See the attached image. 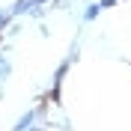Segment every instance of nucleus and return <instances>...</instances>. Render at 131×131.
I'll return each mask as SVG.
<instances>
[{
	"label": "nucleus",
	"mask_w": 131,
	"mask_h": 131,
	"mask_svg": "<svg viewBox=\"0 0 131 131\" xmlns=\"http://www.w3.org/2000/svg\"><path fill=\"white\" fill-rule=\"evenodd\" d=\"M69 69H72V60H69V57H66V60H60L57 72H54L51 92H48V101H57V98H60V90H63V81H66V74H69Z\"/></svg>",
	"instance_id": "1"
},
{
	"label": "nucleus",
	"mask_w": 131,
	"mask_h": 131,
	"mask_svg": "<svg viewBox=\"0 0 131 131\" xmlns=\"http://www.w3.org/2000/svg\"><path fill=\"white\" fill-rule=\"evenodd\" d=\"M45 3H51V0H15L9 9H12V15H15V18H21V15H30L33 9L45 6Z\"/></svg>",
	"instance_id": "2"
},
{
	"label": "nucleus",
	"mask_w": 131,
	"mask_h": 131,
	"mask_svg": "<svg viewBox=\"0 0 131 131\" xmlns=\"http://www.w3.org/2000/svg\"><path fill=\"white\" fill-rule=\"evenodd\" d=\"M12 128L15 131H27V128H36V110H27V113H21L12 122Z\"/></svg>",
	"instance_id": "3"
},
{
	"label": "nucleus",
	"mask_w": 131,
	"mask_h": 131,
	"mask_svg": "<svg viewBox=\"0 0 131 131\" xmlns=\"http://www.w3.org/2000/svg\"><path fill=\"white\" fill-rule=\"evenodd\" d=\"M101 12H104V9L98 6V3H86V6H83V12H81V21H83V24H90V21H95Z\"/></svg>",
	"instance_id": "4"
},
{
	"label": "nucleus",
	"mask_w": 131,
	"mask_h": 131,
	"mask_svg": "<svg viewBox=\"0 0 131 131\" xmlns=\"http://www.w3.org/2000/svg\"><path fill=\"white\" fill-rule=\"evenodd\" d=\"M12 21H15L12 9H9V6H3V9H0V36H3V33H6L9 27H12Z\"/></svg>",
	"instance_id": "5"
},
{
	"label": "nucleus",
	"mask_w": 131,
	"mask_h": 131,
	"mask_svg": "<svg viewBox=\"0 0 131 131\" xmlns=\"http://www.w3.org/2000/svg\"><path fill=\"white\" fill-rule=\"evenodd\" d=\"M9 74H12V60L0 54V81H6Z\"/></svg>",
	"instance_id": "6"
}]
</instances>
